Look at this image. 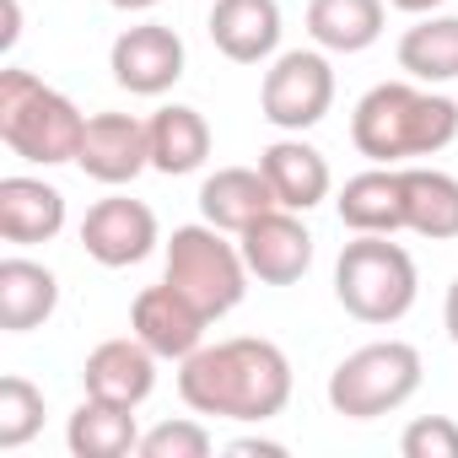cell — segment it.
<instances>
[{
  "instance_id": "10",
  "label": "cell",
  "mask_w": 458,
  "mask_h": 458,
  "mask_svg": "<svg viewBox=\"0 0 458 458\" xmlns=\"http://www.w3.org/2000/svg\"><path fill=\"white\" fill-rule=\"evenodd\" d=\"M76 167L92 183H108V189L135 183L151 167V130H146V119H135V114H92L87 135H81V151H76Z\"/></svg>"
},
{
  "instance_id": "8",
  "label": "cell",
  "mask_w": 458,
  "mask_h": 458,
  "mask_svg": "<svg viewBox=\"0 0 458 458\" xmlns=\"http://www.w3.org/2000/svg\"><path fill=\"white\" fill-rule=\"evenodd\" d=\"M81 249L87 259H98L103 270H130L157 249V216L146 199L130 194H108L87 210L81 221Z\"/></svg>"
},
{
  "instance_id": "19",
  "label": "cell",
  "mask_w": 458,
  "mask_h": 458,
  "mask_svg": "<svg viewBox=\"0 0 458 458\" xmlns=\"http://www.w3.org/2000/svg\"><path fill=\"white\" fill-rule=\"evenodd\" d=\"M340 221L351 233H404V173L399 167H372L345 178L340 189Z\"/></svg>"
},
{
  "instance_id": "27",
  "label": "cell",
  "mask_w": 458,
  "mask_h": 458,
  "mask_svg": "<svg viewBox=\"0 0 458 458\" xmlns=\"http://www.w3.org/2000/svg\"><path fill=\"white\" fill-rule=\"evenodd\" d=\"M399 453L404 458H458V420H447V415L410 420L399 437Z\"/></svg>"
},
{
  "instance_id": "30",
  "label": "cell",
  "mask_w": 458,
  "mask_h": 458,
  "mask_svg": "<svg viewBox=\"0 0 458 458\" xmlns=\"http://www.w3.org/2000/svg\"><path fill=\"white\" fill-rule=\"evenodd\" d=\"M442 324H447V335H453V345H458V281L447 286V302H442Z\"/></svg>"
},
{
  "instance_id": "13",
  "label": "cell",
  "mask_w": 458,
  "mask_h": 458,
  "mask_svg": "<svg viewBox=\"0 0 458 458\" xmlns=\"http://www.w3.org/2000/svg\"><path fill=\"white\" fill-rule=\"evenodd\" d=\"M157 351L140 345L135 335L130 340H103L87 367H81V388L92 399H108V404H124V410H140L157 388Z\"/></svg>"
},
{
  "instance_id": "23",
  "label": "cell",
  "mask_w": 458,
  "mask_h": 458,
  "mask_svg": "<svg viewBox=\"0 0 458 458\" xmlns=\"http://www.w3.org/2000/svg\"><path fill=\"white\" fill-rule=\"evenodd\" d=\"M65 447H71L76 458H124V453H140L135 410L87 394V399L76 404L71 426H65Z\"/></svg>"
},
{
  "instance_id": "16",
  "label": "cell",
  "mask_w": 458,
  "mask_h": 458,
  "mask_svg": "<svg viewBox=\"0 0 458 458\" xmlns=\"http://www.w3.org/2000/svg\"><path fill=\"white\" fill-rule=\"evenodd\" d=\"M276 205L281 199H276V189H270V178L259 167H216L199 183V216L210 226H221V233H233V238H243L249 226L259 216H270Z\"/></svg>"
},
{
  "instance_id": "25",
  "label": "cell",
  "mask_w": 458,
  "mask_h": 458,
  "mask_svg": "<svg viewBox=\"0 0 458 458\" xmlns=\"http://www.w3.org/2000/svg\"><path fill=\"white\" fill-rule=\"evenodd\" d=\"M44 431V388H33L28 377H0V447L17 453Z\"/></svg>"
},
{
  "instance_id": "29",
  "label": "cell",
  "mask_w": 458,
  "mask_h": 458,
  "mask_svg": "<svg viewBox=\"0 0 458 458\" xmlns=\"http://www.w3.org/2000/svg\"><path fill=\"white\" fill-rule=\"evenodd\" d=\"M394 12H410V17H431V12H442L447 0H388Z\"/></svg>"
},
{
  "instance_id": "9",
  "label": "cell",
  "mask_w": 458,
  "mask_h": 458,
  "mask_svg": "<svg viewBox=\"0 0 458 458\" xmlns=\"http://www.w3.org/2000/svg\"><path fill=\"white\" fill-rule=\"evenodd\" d=\"M108 71L124 92L135 98H162L178 87L183 76V38L167 28V22H140V28H124L114 38V55H108Z\"/></svg>"
},
{
  "instance_id": "14",
  "label": "cell",
  "mask_w": 458,
  "mask_h": 458,
  "mask_svg": "<svg viewBox=\"0 0 458 458\" xmlns=\"http://www.w3.org/2000/svg\"><path fill=\"white\" fill-rule=\"evenodd\" d=\"M65 233V194L44 178L12 173L0 178V238L33 249V243H55Z\"/></svg>"
},
{
  "instance_id": "5",
  "label": "cell",
  "mask_w": 458,
  "mask_h": 458,
  "mask_svg": "<svg viewBox=\"0 0 458 458\" xmlns=\"http://www.w3.org/2000/svg\"><path fill=\"white\" fill-rule=\"evenodd\" d=\"M210 324L226 318L243 292H249V259L238 243H226L221 226L210 221H194V226H173V238H167V276Z\"/></svg>"
},
{
  "instance_id": "31",
  "label": "cell",
  "mask_w": 458,
  "mask_h": 458,
  "mask_svg": "<svg viewBox=\"0 0 458 458\" xmlns=\"http://www.w3.org/2000/svg\"><path fill=\"white\" fill-rule=\"evenodd\" d=\"M17 33H22V6H17V0H6V33H0V44H17Z\"/></svg>"
},
{
  "instance_id": "2",
  "label": "cell",
  "mask_w": 458,
  "mask_h": 458,
  "mask_svg": "<svg viewBox=\"0 0 458 458\" xmlns=\"http://www.w3.org/2000/svg\"><path fill=\"white\" fill-rule=\"evenodd\" d=\"M351 140L377 167L437 157L458 140V103L442 92H420L415 81H377L351 114Z\"/></svg>"
},
{
  "instance_id": "12",
  "label": "cell",
  "mask_w": 458,
  "mask_h": 458,
  "mask_svg": "<svg viewBox=\"0 0 458 458\" xmlns=\"http://www.w3.org/2000/svg\"><path fill=\"white\" fill-rule=\"evenodd\" d=\"M205 324H210V318H205L173 281L146 286V292L130 302V335H135L140 345H151L162 361L194 356V351L205 345Z\"/></svg>"
},
{
  "instance_id": "18",
  "label": "cell",
  "mask_w": 458,
  "mask_h": 458,
  "mask_svg": "<svg viewBox=\"0 0 458 458\" xmlns=\"http://www.w3.org/2000/svg\"><path fill=\"white\" fill-rule=\"evenodd\" d=\"M60 308V281L49 265L38 259H0V329L6 335H28L38 324H49Z\"/></svg>"
},
{
  "instance_id": "17",
  "label": "cell",
  "mask_w": 458,
  "mask_h": 458,
  "mask_svg": "<svg viewBox=\"0 0 458 458\" xmlns=\"http://www.w3.org/2000/svg\"><path fill=\"white\" fill-rule=\"evenodd\" d=\"M259 173L270 178V189H276V199H281L286 210H313V205H324V199H329V183H335L324 151L308 146L302 135L270 140V146L259 151Z\"/></svg>"
},
{
  "instance_id": "3",
  "label": "cell",
  "mask_w": 458,
  "mask_h": 458,
  "mask_svg": "<svg viewBox=\"0 0 458 458\" xmlns=\"http://www.w3.org/2000/svg\"><path fill=\"white\" fill-rule=\"evenodd\" d=\"M81 135H87V114L65 92L44 87L22 65L0 71V140H6L12 157L60 167V162H76Z\"/></svg>"
},
{
  "instance_id": "11",
  "label": "cell",
  "mask_w": 458,
  "mask_h": 458,
  "mask_svg": "<svg viewBox=\"0 0 458 458\" xmlns=\"http://www.w3.org/2000/svg\"><path fill=\"white\" fill-rule=\"evenodd\" d=\"M238 249L249 259V276L265 286H297L313 270V233L302 226V210H286V205L259 216L238 238Z\"/></svg>"
},
{
  "instance_id": "32",
  "label": "cell",
  "mask_w": 458,
  "mask_h": 458,
  "mask_svg": "<svg viewBox=\"0 0 458 458\" xmlns=\"http://www.w3.org/2000/svg\"><path fill=\"white\" fill-rule=\"evenodd\" d=\"M108 6H119V12H151L157 0H108Z\"/></svg>"
},
{
  "instance_id": "22",
  "label": "cell",
  "mask_w": 458,
  "mask_h": 458,
  "mask_svg": "<svg viewBox=\"0 0 458 458\" xmlns=\"http://www.w3.org/2000/svg\"><path fill=\"white\" fill-rule=\"evenodd\" d=\"M404 173V233L431 243L458 238V178L442 167H399Z\"/></svg>"
},
{
  "instance_id": "15",
  "label": "cell",
  "mask_w": 458,
  "mask_h": 458,
  "mask_svg": "<svg viewBox=\"0 0 458 458\" xmlns=\"http://www.w3.org/2000/svg\"><path fill=\"white\" fill-rule=\"evenodd\" d=\"M210 44L233 65H265L281 49V6L276 0H216Z\"/></svg>"
},
{
  "instance_id": "1",
  "label": "cell",
  "mask_w": 458,
  "mask_h": 458,
  "mask_svg": "<svg viewBox=\"0 0 458 458\" xmlns=\"http://www.w3.org/2000/svg\"><path fill=\"white\" fill-rule=\"evenodd\" d=\"M178 399L194 415H216V420H276L292 399V361L276 340H216L199 345L194 356L178 361Z\"/></svg>"
},
{
  "instance_id": "4",
  "label": "cell",
  "mask_w": 458,
  "mask_h": 458,
  "mask_svg": "<svg viewBox=\"0 0 458 458\" xmlns=\"http://www.w3.org/2000/svg\"><path fill=\"white\" fill-rule=\"evenodd\" d=\"M415 259L388 233H356L335 265V297L356 324H399L415 308Z\"/></svg>"
},
{
  "instance_id": "20",
  "label": "cell",
  "mask_w": 458,
  "mask_h": 458,
  "mask_svg": "<svg viewBox=\"0 0 458 458\" xmlns=\"http://www.w3.org/2000/svg\"><path fill=\"white\" fill-rule=\"evenodd\" d=\"M151 130V167L167 173V178H183V173H199L205 157H210V124L199 108L189 103H167L146 119Z\"/></svg>"
},
{
  "instance_id": "28",
  "label": "cell",
  "mask_w": 458,
  "mask_h": 458,
  "mask_svg": "<svg viewBox=\"0 0 458 458\" xmlns=\"http://www.w3.org/2000/svg\"><path fill=\"white\" fill-rule=\"evenodd\" d=\"M226 453H233V458H286V442H270V437H238Z\"/></svg>"
},
{
  "instance_id": "7",
  "label": "cell",
  "mask_w": 458,
  "mask_h": 458,
  "mask_svg": "<svg viewBox=\"0 0 458 458\" xmlns=\"http://www.w3.org/2000/svg\"><path fill=\"white\" fill-rule=\"evenodd\" d=\"M329 108H335V71H329V60L318 49H286V55H276V65L265 71V87H259V114L276 130L302 135Z\"/></svg>"
},
{
  "instance_id": "26",
  "label": "cell",
  "mask_w": 458,
  "mask_h": 458,
  "mask_svg": "<svg viewBox=\"0 0 458 458\" xmlns=\"http://www.w3.org/2000/svg\"><path fill=\"white\" fill-rule=\"evenodd\" d=\"M216 442L199 420H162L140 431V458H205Z\"/></svg>"
},
{
  "instance_id": "24",
  "label": "cell",
  "mask_w": 458,
  "mask_h": 458,
  "mask_svg": "<svg viewBox=\"0 0 458 458\" xmlns=\"http://www.w3.org/2000/svg\"><path fill=\"white\" fill-rule=\"evenodd\" d=\"M399 71L410 81L442 87L458 81V17H420L404 38H399Z\"/></svg>"
},
{
  "instance_id": "6",
  "label": "cell",
  "mask_w": 458,
  "mask_h": 458,
  "mask_svg": "<svg viewBox=\"0 0 458 458\" xmlns=\"http://www.w3.org/2000/svg\"><path fill=\"white\" fill-rule=\"evenodd\" d=\"M420 388V351L404 340H377L351 351L329 372V410L345 420H377L415 399Z\"/></svg>"
},
{
  "instance_id": "21",
  "label": "cell",
  "mask_w": 458,
  "mask_h": 458,
  "mask_svg": "<svg viewBox=\"0 0 458 458\" xmlns=\"http://www.w3.org/2000/svg\"><path fill=\"white\" fill-rule=\"evenodd\" d=\"M383 0H308V38L329 55H361L383 38Z\"/></svg>"
}]
</instances>
